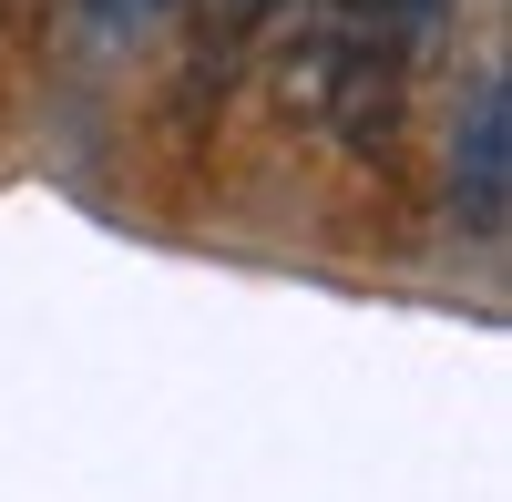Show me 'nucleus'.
Wrapping results in <instances>:
<instances>
[{
  "mask_svg": "<svg viewBox=\"0 0 512 502\" xmlns=\"http://www.w3.org/2000/svg\"><path fill=\"white\" fill-rule=\"evenodd\" d=\"M502 185H512V82L482 72L472 82V134L451 144V195H461V226L472 236L502 226Z\"/></svg>",
  "mask_w": 512,
  "mask_h": 502,
  "instance_id": "nucleus-1",
  "label": "nucleus"
}]
</instances>
